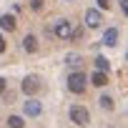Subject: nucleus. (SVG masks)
<instances>
[{
  "label": "nucleus",
  "instance_id": "1",
  "mask_svg": "<svg viewBox=\"0 0 128 128\" xmlns=\"http://www.w3.org/2000/svg\"><path fill=\"white\" fill-rule=\"evenodd\" d=\"M50 30H53V38H58V40H70L76 28H73V23H70L68 18H60V20H55V23H53V28H50Z\"/></svg>",
  "mask_w": 128,
  "mask_h": 128
},
{
  "label": "nucleus",
  "instance_id": "2",
  "mask_svg": "<svg viewBox=\"0 0 128 128\" xmlns=\"http://www.w3.org/2000/svg\"><path fill=\"white\" fill-rule=\"evenodd\" d=\"M86 88H88V76L83 70H73L68 76V90L70 93H83Z\"/></svg>",
  "mask_w": 128,
  "mask_h": 128
},
{
  "label": "nucleus",
  "instance_id": "3",
  "mask_svg": "<svg viewBox=\"0 0 128 128\" xmlns=\"http://www.w3.org/2000/svg\"><path fill=\"white\" fill-rule=\"evenodd\" d=\"M68 116H70V123H76V126H80V128L90 123V113H88V108H83V106H70Z\"/></svg>",
  "mask_w": 128,
  "mask_h": 128
},
{
  "label": "nucleus",
  "instance_id": "4",
  "mask_svg": "<svg viewBox=\"0 0 128 128\" xmlns=\"http://www.w3.org/2000/svg\"><path fill=\"white\" fill-rule=\"evenodd\" d=\"M100 25H103V15H100V10H98V8H88V10H86V28L98 30Z\"/></svg>",
  "mask_w": 128,
  "mask_h": 128
},
{
  "label": "nucleus",
  "instance_id": "5",
  "mask_svg": "<svg viewBox=\"0 0 128 128\" xmlns=\"http://www.w3.org/2000/svg\"><path fill=\"white\" fill-rule=\"evenodd\" d=\"M20 88H23V93H25L28 98H33V96L40 90V80H38V76H25Z\"/></svg>",
  "mask_w": 128,
  "mask_h": 128
},
{
  "label": "nucleus",
  "instance_id": "6",
  "mask_svg": "<svg viewBox=\"0 0 128 128\" xmlns=\"http://www.w3.org/2000/svg\"><path fill=\"white\" fill-rule=\"evenodd\" d=\"M43 113V106H40V100H35V98H28L25 103H23V116H28V118H38Z\"/></svg>",
  "mask_w": 128,
  "mask_h": 128
},
{
  "label": "nucleus",
  "instance_id": "7",
  "mask_svg": "<svg viewBox=\"0 0 128 128\" xmlns=\"http://www.w3.org/2000/svg\"><path fill=\"white\" fill-rule=\"evenodd\" d=\"M103 45H106V48L118 45V28H108V30L103 33Z\"/></svg>",
  "mask_w": 128,
  "mask_h": 128
},
{
  "label": "nucleus",
  "instance_id": "8",
  "mask_svg": "<svg viewBox=\"0 0 128 128\" xmlns=\"http://www.w3.org/2000/svg\"><path fill=\"white\" fill-rule=\"evenodd\" d=\"M23 50L25 53H38V38L35 35H25L23 38Z\"/></svg>",
  "mask_w": 128,
  "mask_h": 128
},
{
  "label": "nucleus",
  "instance_id": "9",
  "mask_svg": "<svg viewBox=\"0 0 128 128\" xmlns=\"http://www.w3.org/2000/svg\"><path fill=\"white\" fill-rule=\"evenodd\" d=\"M90 86H96V88H103V86H108V73H100V70H96V73L90 76Z\"/></svg>",
  "mask_w": 128,
  "mask_h": 128
},
{
  "label": "nucleus",
  "instance_id": "10",
  "mask_svg": "<svg viewBox=\"0 0 128 128\" xmlns=\"http://www.w3.org/2000/svg\"><path fill=\"white\" fill-rule=\"evenodd\" d=\"M15 25H18V23H15V18H13V15H0V30H5V33L10 30V33H13V30H15Z\"/></svg>",
  "mask_w": 128,
  "mask_h": 128
},
{
  "label": "nucleus",
  "instance_id": "11",
  "mask_svg": "<svg viewBox=\"0 0 128 128\" xmlns=\"http://www.w3.org/2000/svg\"><path fill=\"white\" fill-rule=\"evenodd\" d=\"M93 63H96V68H98L100 73H108V70H110V63H108V60H106L103 55H98V58H96Z\"/></svg>",
  "mask_w": 128,
  "mask_h": 128
},
{
  "label": "nucleus",
  "instance_id": "12",
  "mask_svg": "<svg viewBox=\"0 0 128 128\" xmlns=\"http://www.w3.org/2000/svg\"><path fill=\"white\" fill-rule=\"evenodd\" d=\"M8 126H10V128H25V120H23L20 116H10V118H8Z\"/></svg>",
  "mask_w": 128,
  "mask_h": 128
},
{
  "label": "nucleus",
  "instance_id": "13",
  "mask_svg": "<svg viewBox=\"0 0 128 128\" xmlns=\"http://www.w3.org/2000/svg\"><path fill=\"white\" fill-rule=\"evenodd\" d=\"M98 103H100V108H103V110H113V98H110V96H100V100H98Z\"/></svg>",
  "mask_w": 128,
  "mask_h": 128
},
{
  "label": "nucleus",
  "instance_id": "14",
  "mask_svg": "<svg viewBox=\"0 0 128 128\" xmlns=\"http://www.w3.org/2000/svg\"><path fill=\"white\" fill-rule=\"evenodd\" d=\"M66 60H68V66H73V68H80V55H78V53H70Z\"/></svg>",
  "mask_w": 128,
  "mask_h": 128
},
{
  "label": "nucleus",
  "instance_id": "15",
  "mask_svg": "<svg viewBox=\"0 0 128 128\" xmlns=\"http://www.w3.org/2000/svg\"><path fill=\"white\" fill-rule=\"evenodd\" d=\"M98 3V10H110V3L113 0H96Z\"/></svg>",
  "mask_w": 128,
  "mask_h": 128
},
{
  "label": "nucleus",
  "instance_id": "16",
  "mask_svg": "<svg viewBox=\"0 0 128 128\" xmlns=\"http://www.w3.org/2000/svg\"><path fill=\"white\" fill-rule=\"evenodd\" d=\"M43 3H45V0H30V8L33 10H43Z\"/></svg>",
  "mask_w": 128,
  "mask_h": 128
},
{
  "label": "nucleus",
  "instance_id": "17",
  "mask_svg": "<svg viewBox=\"0 0 128 128\" xmlns=\"http://www.w3.org/2000/svg\"><path fill=\"white\" fill-rule=\"evenodd\" d=\"M120 10H123V15H128V0H120Z\"/></svg>",
  "mask_w": 128,
  "mask_h": 128
},
{
  "label": "nucleus",
  "instance_id": "18",
  "mask_svg": "<svg viewBox=\"0 0 128 128\" xmlns=\"http://www.w3.org/2000/svg\"><path fill=\"white\" fill-rule=\"evenodd\" d=\"M0 53H5V38L0 35Z\"/></svg>",
  "mask_w": 128,
  "mask_h": 128
},
{
  "label": "nucleus",
  "instance_id": "19",
  "mask_svg": "<svg viewBox=\"0 0 128 128\" xmlns=\"http://www.w3.org/2000/svg\"><path fill=\"white\" fill-rule=\"evenodd\" d=\"M5 86H8V83H5V78H0V93H5Z\"/></svg>",
  "mask_w": 128,
  "mask_h": 128
},
{
  "label": "nucleus",
  "instance_id": "20",
  "mask_svg": "<svg viewBox=\"0 0 128 128\" xmlns=\"http://www.w3.org/2000/svg\"><path fill=\"white\" fill-rule=\"evenodd\" d=\"M63 3H70V0H63Z\"/></svg>",
  "mask_w": 128,
  "mask_h": 128
}]
</instances>
